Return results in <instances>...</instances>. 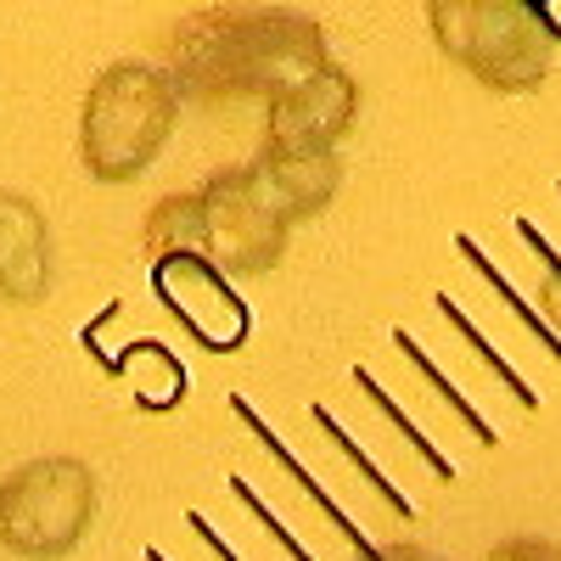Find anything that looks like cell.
Instances as JSON below:
<instances>
[{
    "mask_svg": "<svg viewBox=\"0 0 561 561\" xmlns=\"http://www.w3.org/2000/svg\"><path fill=\"white\" fill-rule=\"evenodd\" d=\"M517 242L534 248V259L545 264V287H539V309H545V325L561 337V248L545 237L534 219H517Z\"/></svg>",
    "mask_w": 561,
    "mask_h": 561,
    "instance_id": "obj_16",
    "label": "cell"
},
{
    "mask_svg": "<svg viewBox=\"0 0 561 561\" xmlns=\"http://www.w3.org/2000/svg\"><path fill=\"white\" fill-rule=\"evenodd\" d=\"M528 7H534L539 28L550 34V45H561V0H528Z\"/></svg>",
    "mask_w": 561,
    "mask_h": 561,
    "instance_id": "obj_21",
    "label": "cell"
},
{
    "mask_svg": "<svg viewBox=\"0 0 561 561\" xmlns=\"http://www.w3.org/2000/svg\"><path fill=\"white\" fill-rule=\"evenodd\" d=\"M253 169L270 185V197L287 208L293 225L325 214L343 192V152L337 147H275V140H259Z\"/></svg>",
    "mask_w": 561,
    "mask_h": 561,
    "instance_id": "obj_9",
    "label": "cell"
},
{
    "mask_svg": "<svg viewBox=\"0 0 561 561\" xmlns=\"http://www.w3.org/2000/svg\"><path fill=\"white\" fill-rule=\"evenodd\" d=\"M51 275H57V253L39 203L23 192H0V298L34 309L51 298Z\"/></svg>",
    "mask_w": 561,
    "mask_h": 561,
    "instance_id": "obj_8",
    "label": "cell"
},
{
    "mask_svg": "<svg viewBox=\"0 0 561 561\" xmlns=\"http://www.w3.org/2000/svg\"><path fill=\"white\" fill-rule=\"evenodd\" d=\"M433 45L494 96H534L550 79L556 45L528 0H421Z\"/></svg>",
    "mask_w": 561,
    "mask_h": 561,
    "instance_id": "obj_4",
    "label": "cell"
},
{
    "mask_svg": "<svg viewBox=\"0 0 561 561\" xmlns=\"http://www.w3.org/2000/svg\"><path fill=\"white\" fill-rule=\"evenodd\" d=\"M96 523V472L79 455H39L0 478V550L18 561H62Z\"/></svg>",
    "mask_w": 561,
    "mask_h": 561,
    "instance_id": "obj_5",
    "label": "cell"
},
{
    "mask_svg": "<svg viewBox=\"0 0 561 561\" xmlns=\"http://www.w3.org/2000/svg\"><path fill=\"white\" fill-rule=\"evenodd\" d=\"M293 219L270 197L253 163L214 169L192 192H169L152 203L147 225H140V248L152 259L163 253H197L219 264L230 280L237 275H270L287 259Z\"/></svg>",
    "mask_w": 561,
    "mask_h": 561,
    "instance_id": "obj_2",
    "label": "cell"
},
{
    "mask_svg": "<svg viewBox=\"0 0 561 561\" xmlns=\"http://www.w3.org/2000/svg\"><path fill=\"white\" fill-rule=\"evenodd\" d=\"M489 561H561V545L539 539V534H517V539H500L489 550Z\"/></svg>",
    "mask_w": 561,
    "mask_h": 561,
    "instance_id": "obj_18",
    "label": "cell"
},
{
    "mask_svg": "<svg viewBox=\"0 0 561 561\" xmlns=\"http://www.w3.org/2000/svg\"><path fill=\"white\" fill-rule=\"evenodd\" d=\"M147 561H169V556H163V550H158V545H147Z\"/></svg>",
    "mask_w": 561,
    "mask_h": 561,
    "instance_id": "obj_22",
    "label": "cell"
},
{
    "mask_svg": "<svg viewBox=\"0 0 561 561\" xmlns=\"http://www.w3.org/2000/svg\"><path fill=\"white\" fill-rule=\"evenodd\" d=\"M455 248H460V259H466V264H472V270L489 280V293H494V298H500L511 314H517V325H528V337H534V343H539V348H545L556 365H561V337H556L550 325H545V314H539V309H534V304H528V298H523V293H517V287H511V280L500 275V264H494V259L478 248V237H466V230H460V237H455Z\"/></svg>",
    "mask_w": 561,
    "mask_h": 561,
    "instance_id": "obj_12",
    "label": "cell"
},
{
    "mask_svg": "<svg viewBox=\"0 0 561 561\" xmlns=\"http://www.w3.org/2000/svg\"><path fill=\"white\" fill-rule=\"evenodd\" d=\"M309 421H314V427H320L325 438H332V449H337V455H348V460H354V472L370 483V494H377V500H388V511H393V517H415V505H410V500L393 489V478H388V472H377V460H370V455H365V449H359V444L343 433V421H337L332 410H325V404H309Z\"/></svg>",
    "mask_w": 561,
    "mask_h": 561,
    "instance_id": "obj_15",
    "label": "cell"
},
{
    "mask_svg": "<svg viewBox=\"0 0 561 561\" xmlns=\"http://www.w3.org/2000/svg\"><path fill=\"white\" fill-rule=\"evenodd\" d=\"M354 561H438V556L427 545L399 539V545H365V550H354Z\"/></svg>",
    "mask_w": 561,
    "mask_h": 561,
    "instance_id": "obj_19",
    "label": "cell"
},
{
    "mask_svg": "<svg viewBox=\"0 0 561 561\" xmlns=\"http://www.w3.org/2000/svg\"><path fill=\"white\" fill-rule=\"evenodd\" d=\"M433 304H438V314H444V320L455 325V337H460L466 348H472V354H478V359H483V365L494 370V382H500V388H505L511 399H517L523 410H539V393L528 388V377H523V370H517V365H511V359H505V354H500V348L489 343V332H483V325H478L472 314H466V309H460V304H455L449 293H438Z\"/></svg>",
    "mask_w": 561,
    "mask_h": 561,
    "instance_id": "obj_11",
    "label": "cell"
},
{
    "mask_svg": "<svg viewBox=\"0 0 561 561\" xmlns=\"http://www.w3.org/2000/svg\"><path fill=\"white\" fill-rule=\"evenodd\" d=\"M556 192H561V185H556Z\"/></svg>",
    "mask_w": 561,
    "mask_h": 561,
    "instance_id": "obj_23",
    "label": "cell"
},
{
    "mask_svg": "<svg viewBox=\"0 0 561 561\" xmlns=\"http://www.w3.org/2000/svg\"><path fill=\"white\" fill-rule=\"evenodd\" d=\"M152 298L185 325V337L208 354H237L253 337V304L230 287V275L197 253L152 259Z\"/></svg>",
    "mask_w": 561,
    "mask_h": 561,
    "instance_id": "obj_6",
    "label": "cell"
},
{
    "mask_svg": "<svg viewBox=\"0 0 561 561\" xmlns=\"http://www.w3.org/2000/svg\"><path fill=\"white\" fill-rule=\"evenodd\" d=\"M332 62L325 28L293 7H208L180 18L163 34V73L180 90V102H197L208 113L225 107H270L275 96L298 90Z\"/></svg>",
    "mask_w": 561,
    "mask_h": 561,
    "instance_id": "obj_1",
    "label": "cell"
},
{
    "mask_svg": "<svg viewBox=\"0 0 561 561\" xmlns=\"http://www.w3.org/2000/svg\"><path fill=\"white\" fill-rule=\"evenodd\" d=\"M230 494H237V500L248 505V517H253V523H259V528H264V534H270V539H275L280 550H287L293 561H314V556H309V545H304V539H298V534H293L287 523L275 517V511H270V500H264V494H259V489H253V483H248L242 472L230 478Z\"/></svg>",
    "mask_w": 561,
    "mask_h": 561,
    "instance_id": "obj_17",
    "label": "cell"
},
{
    "mask_svg": "<svg viewBox=\"0 0 561 561\" xmlns=\"http://www.w3.org/2000/svg\"><path fill=\"white\" fill-rule=\"evenodd\" d=\"M230 410H237V421H242V427H248V433H253V438H259V444L270 449V460H280V472H287V478H293V483H298V489H304V494H309L314 505H320V517L332 523V528H337V534H343V539H348L354 550H365L370 539L359 534V523H354V517H343V505H337L332 494L320 489V478L309 472V466H304V460H298V455H293L287 444L275 438V427H270V421H264V415H259V410H253V404H248L242 393H230Z\"/></svg>",
    "mask_w": 561,
    "mask_h": 561,
    "instance_id": "obj_10",
    "label": "cell"
},
{
    "mask_svg": "<svg viewBox=\"0 0 561 561\" xmlns=\"http://www.w3.org/2000/svg\"><path fill=\"white\" fill-rule=\"evenodd\" d=\"M354 382H359V393L370 399V410H377V415L388 421V427H393V433H399V438H404V444H410V449L421 455V460L433 466V478H438V483H455V460H449V455H444V449H438V444H433L427 433L415 427V421L404 415V404H399V399H393V393H388V388H382L377 377H370L365 365H354Z\"/></svg>",
    "mask_w": 561,
    "mask_h": 561,
    "instance_id": "obj_14",
    "label": "cell"
},
{
    "mask_svg": "<svg viewBox=\"0 0 561 561\" xmlns=\"http://www.w3.org/2000/svg\"><path fill=\"white\" fill-rule=\"evenodd\" d=\"M359 124V79L337 62H325L314 79L275 96L264 107V135L275 147H343V135Z\"/></svg>",
    "mask_w": 561,
    "mask_h": 561,
    "instance_id": "obj_7",
    "label": "cell"
},
{
    "mask_svg": "<svg viewBox=\"0 0 561 561\" xmlns=\"http://www.w3.org/2000/svg\"><path fill=\"white\" fill-rule=\"evenodd\" d=\"M180 124V90L158 62H107L84 90L79 107V163L102 185H129L140 180L169 147Z\"/></svg>",
    "mask_w": 561,
    "mask_h": 561,
    "instance_id": "obj_3",
    "label": "cell"
},
{
    "mask_svg": "<svg viewBox=\"0 0 561 561\" xmlns=\"http://www.w3.org/2000/svg\"><path fill=\"white\" fill-rule=\"evenodd\" d=\"M393 348H399V354L410 359V370H415V377L427 382V388H433V393H438V399H444V404H449V410H455L460 421H466V433H472V438H478L483 449H494V444H500V433H494L489 421H483V410H478L472 399H466V393H460V388H455V382L444 377V370H438V359H433L427 348L415 343V332H404V325H399V332H393Z\"/></svg>",
    "mask_w": 561,
    "mask_h": 561,
    "instance_id": "obj_13",
    "label": "cell"
},
{
    "mask_svg": "<svg viewBox=\"0 0 561 561\" xmlns=\"http://www.w3.org/2000/svg\"><path fill=\"white\" fill-rule=\"evenodd\" d=\"M185 528H192V534L203 539V550H208L214 561H242L237 550H230V545H225V534H219V528H214V523L203 517V511H185Z\"/></svg>",
    "mask_w": 561,
    "mask_h": 561,
    "instance_id": "obj_20",
    "label": "cell"
}]
</instances>
